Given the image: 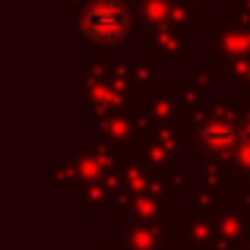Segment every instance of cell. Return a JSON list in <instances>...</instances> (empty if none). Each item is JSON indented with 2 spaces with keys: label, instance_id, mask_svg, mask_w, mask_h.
<instances>
[{
  "label": "cell",
  "instance_id": "cell-1",
  "mask_svg": "<svg viewBox=\"0 0 250 250\" xmlns=\"http://www.w3.org/2000/svg\"><path fill=\"white\" fill-rule=\"evenodd\" d=\"M130 29V10L121 0H95L85 10V32L102 44L121 42Z\"/></svg>",
  "mask_w": 250,
  "mask_h": 250
},
{
  "label": "cell",
  "instance_id": "cell-2",
  "mask_svg": "<svg viewBox=\"0 0 250 250\" xmlns=\"http://www.w3.org/2000/svg\"><path fill=\"white\" fill-rule=\"evenodd\" d=\"M203 143H206L212 152H225V149L234 143V133H231V127H228V124L212 121L206 130H203Z\"/></svg>",
  "mask_w": 250,
  "mask_h": 250
},
{
  "label": "cell",
  "instance_id": "cell-3",
  "mask_svg": "<svg viewBox=\"0 0 250 250\" xmlns=\"http://www.w3.org/2000/svg\"><path fill=\"white\" fill-rule=\"evenodd\" d=\"M244 143L250 146V124H247V130H244Z\"/></svg>",
  "mask_w": 250,
  "mask_h": 250
}]
</instances>
